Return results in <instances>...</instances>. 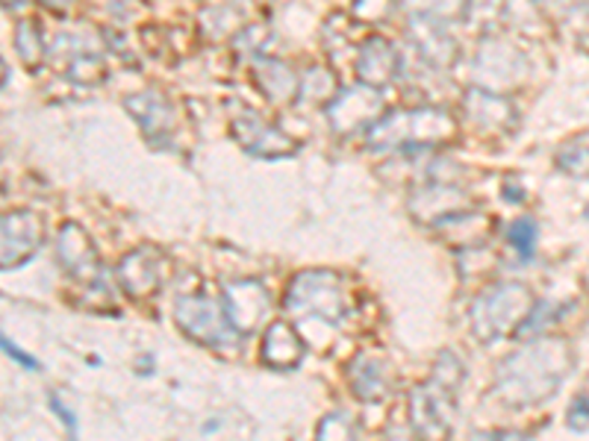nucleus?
Wrapping results in <instances>:
<instances>
[{
	"label": "nucleus",
	"mask_w": 589,
	"mask_h": 441,
	"mask_svg": "<svg viewBox=\"0 0 589 441\" xmlns=\"http://www.w3.org/2000/svg\"><path fill=\"white\" fill-rule=\"evenodd\" d=\"M455 130V118L443 112V109H410V112H392L377 127H372V139L375 144H431L451 139Z\"/></svg>",
	"instance_id": "f257e3e1"
},
{
	"label": "nucleus",
	"mask_w": 589,
	"mask_h": 441,
	"mask_svg": "<svg viewBox=\"0 0 589 441\" xmlns=\"http://www.w3.org/2000/svg\"><path fill=\"white\" fill-rule=\"evenodd\" d=\"M528 309H531V295L522 286H498L486 291L474 307L478 336L493 338L507 333L510 326H522L528 321Z\"/></svg>",
	"instance_id": "f03ea898"
},
{
	"label": "nucleus",
	"mask_w": 589,
	"mask_h": 441,
	"mask_svg": "<svg viewBox=\"0 0 589 441\" xmlns=\"http://www.w3.org/2000/svg\"><path fill=\"white\" fill-rule=\"evenodd\" d=\"M330 124L337 127L339 133H351L366 127L368 121H375L380 116V92L375 86H354L339 92L337 100L328 106Z\"/></svg>",
	"instance_id": "7ed1b4c3"
},
{
	"label": "nucleus",
	"mask_w": 589,
	"mask_h": 441,
	"mask_svg": "<svg viewBox=\"0 0 589 441\" xmlns=\"http://www.w3.org/2000/svg\"><path fill=\"white\" fill-rule=\"evenodd\" d=\"M398 71H401V62H398L396 48H392L387 39H380V36L366 39V45L360 48V59H357L360 83L384 88L398 78Z\"/></svg>",
	"instance_id": "20e7f679"
},
{
	"label": "nucleus",
	"mask_w": 589,
	"mask_h": 441,
	"mask_svg": "<svg viewBox=\"0 0 589 441\" xmlns=\"http://www.w3.org/2000/svg\"><path fill=\"white\" fill-rule=\"evenodd\" d=\"M410 39L419 48V53L431 62V65L448 68L457 57L455 39L448 36L445 29V21L427 19V15H415L413 24H410Z\"/></svg>",
	"instance_id": "39448f33"
},
{
	"label": "nucleus",
	"mask_w": 589,
	"mask_h": 441,
	"mask_svg": "<svg viewBox=\"0 0 589 441\" xmlns=\"http://www.w3.org/2000/svg\"><path fill=\"white\" fill-rule=\"evenodd\" d=\"M39 241L42 224L36 215H30V212L7 215V221H3V253H7L10 265H21L33 250L39 248ZM10 265H7V269H10Z\"/></svg>",
	"instance_id": "423d86ee"
},
{
	"label": "nucleus",
	"mask_w": 589,
	"mask_h": 441,
	"mask_svg": "<svg viewBox=\"0 0 589 441\" xmlns=\"http://www.w3.org/2000/svg\"><path fill=\"white\" fill-rule=\"evenodd\" d=\"M463 109L466 116L472 118L481 130L510 124L513 118L510 100L502 95H493V92H486V88H469V92H466Z\"/></svg>",
	"instance_id": "0eeeda50"
},
{
	"label": "nucleus",
	"mask_w": 589,
	"mask_h": 441,
	"mask_svg": "<svg viewBox=\"0 0 589 441\" xmlns=\"http://www.w3.org/2000/svg\"><path fill=\"white\" fill-rule=\"evenodd\" d=\"M233 133L239 135L242 144L254 151V154L262 156H274V154H290L292 142L290 139H283L281 130H274V127L262 124L257 116L242 118L233 124Z\"/></svg>",
	"instance_id": "6e6552de"
},
{
	"label": "nucleus",
	"mask_w": 589,
	"mask_h": 441,
	"mask_svg": "<svg viewBox=\"0 0 589 441\" xmlns=\"http://www.w3.org/2000/svg\"><path fill=\"white\" fill-rule=\"evenodd\" d=\"M254 80L271 100H290V97L298 95L301 88L295 71L278 59H262L260 65H254Z\"/></svg>",
	"instance_id": "1a4fd4ad"
},
{
	"label": "nucleus",
	"mask_w": 589,
	"mask_h": 441,
	"mask_svg": "<svg viewBox=\"0 0 589 441\" xmlns=\"http://www.w3.org/2000/svg\"><path fill=\"white\" fill-rule=\"evenodd\" d=\"M304 356V345L295 336V330L290 324H274L266 336V347H262V359L278 368H292L301 362Z\"/></svg>",
	"instance_id": "9d476101"
},
{
	"label": "nucleus",
	"mask_w": 589,
	"mask_h": 441,
	"mask_svg": "<svg viewBox=\"0 0 589 441\" xmlns=\"http://www.w3.org/2000/svg\"><path fill=\"white\" fill-rule=\"evenodd\" d=\"M15 50H19V57L27 62L30 68L39 65L42 62V36H39V24L36 21H19V29H15Z\"/></svg>",
	"instance_id": "9b49d317"
},
{
	"label": "nucleus",
	"mask_w": 589,
	"mask_h": 441,
	"mask_svg": "<svg viewBox=\"0 0 589 441\" xmlns=\"http://www.w3.org/2000/svg\"><path fill=\"white\" fill-rule=\"evenodd\" d=\"M415 15H427L436 21H451L469 10V0H410Z\"/></svg>",
	"instance_id": "f8f14e48"
},
{
	"label": "nucleus",
	"mask_w": 589,
	"mask_h": 441,
	"mask_svg": "<svg viewBox=\"0 0 589 441\" xmlns=\"http://www.w3.org/2000/svg\"><path fill=\"white\" fill-rule=\"evenodd\" d=\"M68 78L78 80V83H97V80L107 78V68L97 57H78L68 68Z\"/></svg>",
	"instance_id": "ddd939ff"
},
{
	"label": "nucleus",
	"mask_w": 589,
	"mask_h": 441,
	"mask_svg": "<svg viewBox=\"0 0 589 441\" xmlns=\"http://www.w3.org/2000/svg\"><path fill=\"white\" fill-rule=\"evenodd\" d=\"M510 241H513V248L519 250L522 257H531L533 253V236H537V230H533V221H516L510 227Z\"/></svg>",
	"instance_id": "4468645a"
},
{
	"label": "nucleus",
	"mask_w": 589,
	"mask_h": 441,
	"mask_svg": "<svg viewBox=\"0 0 589 441\" xmlns=\"http://www.w3.org/2000/svg\"><path fill=\"white\" fill-rule=\"evenodd\" d=\"M392 10V0H354V15L360 21H384Z\"/></svg>",
	"instance_id": "2eb2a0df"
},
{
	"label": "nucleus",
	"mask_w": 589,
	"mask_h": 441,
	"mask_svg": "<svg viewBox=\"0 0 589 441\" xmlns=\"http://www.w3.org/2000/svg\"><path fill=\"white\" fill-rule=\"evenodd\" d=\"M569 427L572 430H587L589 427V397H578L569 409Z\"/></svg>",
	"instance_id": "dca6fc26"
},
{
	"label": "nucleus",
	"mask_w": 589,
	"mask_h": 441,
	"mask_svg": "<svg viewBox=\"0 0 589 441\" xmlns=\"http://www.w3.org/2000/svg\"><path fill=\"white\" fill-rule=\"evenodd\" d=\"M3 350H7V354H10L12 359H19V362L24 365V368H30V371H39V362H36V359H30L27 354H21L19 347L12 345L10 338H3Z\"/></svg>",
	"instance_id": "f3484780"
},
{
	"label": "nucleus",
	"mask_w": 589,
	"mask_h": 441,
	"mask_svg": "<svg viewBox=\"0 0 589 441\" xmlns=\"http://www.w3.org/2000/svg\"><path fill=\"white\" fill-rule=\"evenodd\" d=\"M54 409H57V413L62 415V421L68 424V430H74V427H78V424H74V418H71V413H68L66 406H59V401H57V397H54Z\"/></svg>",
	"instance_id": "a211bd4d"
},
{
	"label": "nucleus",
	"mask_w": 589,
	"mask_h": 441,
	"mask_svg": "<svg viewBox=\"0 0 589 441\" xmlns=\"http://www.w3.org/2000/svg\"><path fill=\"white\" fill-rule=\"evenodd\" d=\"M42 3H45V7L54 12H66L68 7H71V0H42Z\"/></svg>",
	"instance_id": "6ab92c4d"
},
{
	"label": "nucleus",
	"mask_w": 589,
	"mask_h": 441,
	"mask_svg": "<svg viewBox=\"0 0 589 441\" xmlns=\"http://www.w3.org/2000/svg\"><path fill=\"white\" fill-rule=\"evenodd\" d=\"M587 215H589V212H587Z\"/></svg>",
	"instance_id": "aec40b11"
}]
</instances>
